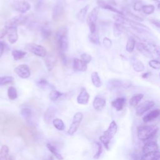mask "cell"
I'll return each mask as SVG.
<instances>
[{
	"instance_id": "cell-26",
	"label": "cell",
	"mask_w": 160,
	"mask_h": 160,
	"mask_svg": "<svg viewBox=\"0 0 160 160\" xmlns=\"http://www.w3.org/2000/svg\"><path fill=\"white\" fill-rule=\"evenodd\" d=\"M46 147L48 149V150L56 157V158L58 160H63L64 158L63 156L58 152V150L57 149V148L53 146L52 144H50V143H47L46 144Z\"/></svg>"
},
{
	"instance_id": "cell-28",
	"label": "cell",
	"mask_w": 160,
	"mask_h": 160,
	"mask_svg": "<svg viewBox=\"0 0 160 160\" xmlns=\"http://www.w3.org/2000/svg\"><path fill=\"white\" fill-rule=\"evenodd\" d=\"M36 85L41 89H54V86H52L46 79L44 78H41L39 79L36 82Z\"/></svg>"
},
{
	"instance_id": "cell-9",
	"label": "cell",
	"mask_w": 160,
	"mask_h": 160,
	"mask_svg": "<svg viewBox=\"0 0 160 160\" xmlns=\"http://www.w3.org/2000/svg\"><path fill=\"white\" fill-rule=\"evenodd\" d=\"M28 18L23 15H18L8 20L5 23V28L17 27L18 26L24 25L26 24Z\"/></svg>"
},
{
	"instance_id": "cell-3",
	"label": "cell",
	"mask_w": 160,
	"mask_h": 160,
	"mask_svg": "<svg viewBox=\"0 0 160 160\" xmlns=\"http://www.w3.org/2000/svg\"><path fill=\"white\" fill-rule=\"evenodd\" d=\"M118 131V125L114 121H111L106 131H105L102 135L99 137L100 141L103 144L105 148L108 150L109 142L114 138Z\"/></svg>"
},
{
	"instance_id": "cell-35",
	"label": "cell",
	"mask_w": 160,
	"mask_h": 160,
	"mask_svg": "<svg viewBox=\"0 0 160 160\" xmlns=\"http://www.w3.org/2000/svg\"><path fill=\"white\" fill-rule=\"evenodd\" d=\"M8 96L11 100H14L18 98V92L13 86H10L8 89Z\"/></svg>"
},
{
	"instance_id": "cell-46",
	"label": "cell",
	"mask_w": 160,
	"mask_h": 160,
	"mask_svg": "<svg viewBox=\"0 0 160 160\" xmlns=\"http://www.w3.org/2000/svg\"><path fill=\"white\" fill-rule=\"evenodd\" d=\"M102 42H103L104 46L106 49H109V48H111V46H112V41H111V40L109 38H107V37H105V38L103 39Z\"/></svg>"
},
{
	"instance_id": "cell-49",
	"label": "cell",
	"mask_w": 160,
	"mask_h": 160,
	"mask_svg": "<svg viewBox=\"0 0 160 160\" xmlns=\"http://www.w3.org/2000/svg\"><path fill=\"white\" fill-rule=\"evenodd\" d=\"M6 46H7V44L4 42L0 41V57L2 55L3 52L6 49Z\"/></svg>"
},
{
	"instance_id": "cell-15",
	"label": "cell",
	"mask_w": 160,
	"mask_h": 160,
	"mask_svg": "<svg viewBox=\"0 0 160 160\" xmlns=\"http://www.w3.org/2000/svg\"><path fill=\"white\" fill-rule=\"evenodd\" d=\"M97 4H98V6L99 8H102V9H108V10H109V11H112L114 12H116L118 14H119V15H121V16H124V13L122 11H121L119 9H118L117 8H114L111 4H108L107 2H104L102 0H98L97 1Z\"/></svg>"
},
{
	"instance_id": "cell-45",
	"label": "cell",
	"mask_w": 160,
	"mask_h": 160,
	"mask_svg": "<svg viewBox=\"0 0 160 160\" xmlns=\"http://www.w3.org/2000/svg\"><path fill=\"white\" fill-rule=\"evenodd\" d=\"M81 60L84 62L86 64H88L89 62H91V61L92 60V57L91 56H90L89 54H87V53H83L81 55Z\"/></svg>"
},
{
	"instance_id": "cell-54",
	"label": "cell",
	"mask_w": 160,
	"mask_h": 160,
	"mask_svg": "<svg viewBox=\"0 0 160 160\" xmlns=\"http://www.w3.org/2000/svg\"><path fill=\"white\" fill-rule=\"evenodd\" d=\"M152 1H155V2H157L158 4L159 3V0H152Z\"/></svg>"
},
{
	"instance_id": "cell-37",
	"label": "cell",
	"mask_w": 160,
	"mask_h": 160,
	"mask_svg": "<svg viewBox=\"0 0 160 160\" xmlns=\"http://www.w3.org/2000/svg\"><path fill=\"white\" fill-rule=\"evenodd\" d=\"M14 81V78L10 76H5L1 77L0 79V86H5L9 84L13 83Z\"/></svg>"
},
{
	"instance_id": "cell-14",
	"label": "cell",
	"mask_w": 160,
	"mask_h": 160,
	"mask_svg": "<svg viewBox=\"0 0 160 160\" xmlns=\"http://www.w3.org/2000/svg\"><path fill=\"white\" fill-rule=\"evenodd\" d=\"M137 49L144 56L148 58H152L154 57L152 52L150 49L146 44L143 42H138L136 45Z\"/></svg>"
},
{
	"instance_id": "cell-17",
	"label": "cell",
	"mask_w": 160,
	"mask_h": 160,
	"mask_svg": "<svg viewBox=\"0 0 160 160\" xmlns=\"http://www.w3.org/2000/svg\"><path fill=\"white\" fill-rule=\"evenodd\" d=\"M106 99L104 97L100 95L96 96L93 101L92 105L94 108L97 111L102 110L106 106Z\"/></svg>"
},
{
	"instance_id": "cell-30",
	"label": "cell",
	"mask_w": 160,
	"mask_h": 160,
	"mask_svg": "<svg viewBox=\"0 0 160 160\" xmlns=\"http://www.w3.org/2000/svg\"><path fill=\"white\" fill-rule=\"evenodd\" d=\"M91 81L93 85L96 88H99L102 86V82L97 72H93L91 74Z\"/></svg>"
},
{
	"instance_id": "cell-51",
	"label": "cell",
	"mask_w": 160,
	"mask_h": 160,
	"mask_svg": "<svg viewBox=\"0 0 160 160\" xmlns=\"http://www.w3.org/2000/svg\"><path fill=\"white\" fill-rule=\"evenodd\" d=\"M6 28H3L0 31V39L3 38L6 35Z\"/></svg>"
},
{
	"instance_id": "cell-53",
	"label": "cell",
	"mask_w": 160,
	"mask_h": 160,
	"mask_svg": "<svg viewBox=\"0 0 160 160\" xmlns=\"http://www.w3.org/2000/svg\"><path fill=\"white\" fill-rule=\"evenodd\" d=\"M49 160H54L53 157H52V156H50L49 158Z\"/></svg>"
},
{
	"instance_id": "cell-22",
	"label": "cell",
	"mask_w": 160,
	"mask_h": 160,
	"mask_svg": "<svg viewBox=\"0 0 160 160\" xmlns=\"http://www.w3.org/2000/svg\"><path fill=\"white\" fill-rule=\"evenodd\" d=\"M125 102H126V99L124 98L121 97V98H118L114 101H112L111 102V105L114 108L116 109V111H120L123 109Z\"/></svg>"
},
{
	"instance_id": "cell-33",
	"label": "cell",
	"mask_w": 160,
	"mask_h": 160,
	"mask_svg": "<svg viewBox=\"0 0 160 160\" xmlns=\"http://www.w3.org/2000/svg\"><path fill=\"white\" fill-rule=\"evenodd\" d=\"M135 45H136L135 39L132 37L129 38V39H128V41H127L126 46V51L129 52H132L134 51Z\"/></svg>"
},
{
	"instance_id": "cell-16",
	"label": "cell",
	"mask_w": 160,
	"mask_h": 160,
	"mask_svg": "<svg viewBox=\"0 0 160 160\" xmlns=\"http://www.w3.org/2000/svg\"><path fill=\"white\" fill-rule=\"evenodd\" d=\"M90 95L85 88H82L77 97V102L79 104L86 105L89 101Z\"/></svg>"
},
{
	"instance_id": "cell-8",
	"label": "cell",
	"mask_w": 160,
	"mask_h": 160,
	"mask_svg": "<svg viewBox=\"0 0 160 160\" xmlns=\"http://www.w3.org/2000/svg\"><path fill=\"white\" fill-rule=\"evenodd\" d=\"M65 11V6H64V0H58L56 4L54 5L52 12V18L54 21H57L64 14Z\"/></svg>"
},
{
	"instance_id": "cell-29",
	"label": "cell",
	"mask_w": 160,
	"mask_h": 160,
	"mask_svg": "<svg viewBox=\"0 0 160 160\" xmlns=\"http://www.w3.org/2000/svg\"><path fill=\"white\" fill-rule=\"evenodd\" d=\"M124 30V27L122 24L118 22H115L113 24V34L115 37L119 36L123 32Z\"/></svg>"
},
{
	"instance_id": "cell-31",
	"label": "cell",
	"mask_w": 160,
	"mask_h": 160,
	"mask_svg": "<svg viewBox=\"0 0 160 160\" xmlns=\"http://www.w3.org/2000/svg\"><path fill=\"white\" fill-rule=\"evenodd\" d=\"M52 122L54 127L59 131H63L65 129V124L64 122L59 118H54Z\"/></svg>"
},
{
	"instance_id": "cell-7",
	"label": "cell",
	"mask_w": 160,
	"mask_h": 160,
	"mask_svg": "<svg viewBox=\"0 0 160 160\" xmlns=\"http://www.w3.org/2000/svg\"><path fill=\"white\" fill-rule=\"evenodd\" d=\"M99 8L98 7L94 8L87 18V23L89 26L91 33H93L96 31V22L98 19V15Z\"/></svg>"
},
{
	"instance_id": "cell-23",
	"label": "cell",
	"mask_w": 160,
	"mask_h": 160,
	"mask_svg": "<svg viewBox=\"0 0 160 160\" xmlns=\"http://www.w3.org/2000/svg\"><path fill=\"white\" fill-rule=\"evenodd\" d=\"M56 113V110L52 107H49L44 115V120L47 124H49L54 119V117Z\"/></svg>"
},
{
	"instance_id": "cell-21",
	"label": "cell",
	"mask_w": 160,
	"mask_h": 160,
	"mask_svg": "<svg viewBox=\"0 0 160 160\" xmlns=\"http://www.w3.org/2000/svg\"><path fill=\"white\" fill-rule=\"evenodd\" d=\"M160 114V111L159 109H156L154 110H152L150 111L149 113L146 114L143 118L142 120L144 122H149L151 121H153L154 119L158 118Z\"/></svg>"
},
{
	"instance_id": "cell-4",
	"label": "cell",
	"mask_w": 160,
	"mask_h": 160,
	"mask_svg": "<svg viewBox=\"0 0 160 160\" xmlns=\"http://www.w3.org/2000/svg\"><path fill=\"white\" fill-rule=\"evenodd\" d=\"M131 86V81L127 79H111L107 82V88L111 91L128 89Z\"/></svg>"
},
{
	"instance_id": "cell-13",
	"label": "cell",
	"mask_w": 160,
	"mask_h": 160,
	"mask_svg": "<svg viewBox=\"0 0 160 160\" xmlns=\"http://www.w3.org/2000/svg\"><path fill=\"white\" fill-rule=\"evenodd\" d=\"M5 28L6 29V35L8 36V41L11 44L15 43L18 39L17 27H8Z\"/></svg>"
},
{
	"instance_id": "cell-48",
	"label": "cell",
	"mask_w": 160,
	"mask_h": 160,
	"mask_svg": "<svg viewBox=\"0 0 160 160\" xmlns=\"http://www.w3.org/2000/svg\"><path fill=\"white\" fill-rule=\"evenodd\" d=\"M142 6L143 5H142V3L141 1H136L134 4V9L136 11H139L142 9Z\"/></svg>"
},
{
	"instance_id": "cell-24",
	"label": "cell",
	"mask_w": 160,
	"mask_h": 160,
	"mask_svg": "<svg viewBox=\"0 0 160 160\" xmlns=\"http://www.w3.org/2000/svg\"><path fill=\"white\" fill-rule=\"evenodd\" d=\"M0 160H12L8 146L3 145L0 149Z\"/></svg>"
},
{
	"instance_id": "cell-36",
	"label": "cell",
	"mask_w": 160,
	"mask_h": 160,
	"mask_svg": "<svg viewBox=\"0 0 160 160\" xmlns=\"http://www.w3.org/2000/svg\"><path fill=\"white\" fill-rule=\"evenodd\" d=\"M64 94L56 90V89H52L49 94V99L52 101H55L56 100H58L59 98H61Z\"/></svg>"
},
{
	"instance_id": "cell-12",
	"label": "cell",
	"mask_w": 160,
	"mask_h": 160,
	"mask_svg": "<svg viewBox=\"0 0 160 160\" xmlns=\"http://www.w3.org/2000/svg\"><path fill=\"white\" fill-rule=\"evenodd\" d=\"M12 8L21 13H25L28 11L31 8V5L29 2L24 1H15L12 5Z\"/></svg>"
},
{
	"instance_id": "cell-2",
	"label": "cell",
	"mask_w": 160,
	"mask_h": 160,
	"mask_svg": "<svg viewBox=\"0 0 160 160\" xmlns=\"http://www.w3.org/2000/svg\"><path fill=\"white\" fill-rule=\"evenodd\" d=\"M158 131L156 125H147L139 126L138 128V137L139 139L145 141L154 136Z\"/></svg>"
},
{
	"instance_id": "cell-50",
	"label": "cell",
	"mask_w": 160,
	"mask_h": 160,
	"mask_svg": "<svg viewBox=\"0 0 160 160\" xmlns=\"http://www.w3.org/2000/svg\"><path fill=\"white\" fill-rule=\"evenodd\" d=\"M150 22H151L152 24H153L154 25H155L158 28H159V27H160V22H159V20L153 19H151V20H150Z\"/></svg>"
},
{
	"instance_id": "cell-55",
	"label": "cell",
	"mask_w": 160,
	"mask_h": 160,
	"mask_svg": "<svg viewBox=\"0 0 160 160\" xmlns=\"http://www.w3.org/2000/svg\"><path fill=\"white\" fill-rule=\"evenodd\" d=\"M0 79H1V77H0Z\"/></svg>"
},
{
	"instance_id": "cell-5",
	"label": "cell",
	"mask_w": 160,
	"mask_h": 160,
	"mask_svg": "<svg viewBox=\"0 0 160 160\" xmlns=\"http://www.w3.org/2000/svg\"><path fill=\"white\" fill-rule=\"evenodd\" d=\"M25 48L27 51L39 57H45L47 54V51L44 47L35 43H28L26 45Z\"/></svg>"
},
{
	"instance_id": "cell-41",
	"label": "cell",
	"mask_w": 160,
	"mask_h": 160,
	"mask_svg": "<svg viewBox=\"0 0 160 160\" xmlns=\"http://www.w3.org/2000/svg\"><path fill=\"white\" fill-rule=\"evenodd\" d=\"M142 9L143 12L145 14H151L154 12L155 8L152 4H147V5L142 6Z\"/></svg>"
},
{
	"instance_id": "cell-19",
	"label": "cell",
	"mask_w": 160,
	"mask_h": 160,
	"mask_svg": "<svg viewBox=\"0 0 160 160\" xmlns=\"http://www.w3.org/2000/svg\"><path fill=\"white\" fill-rule=\"evenodd\" d=\"M73 69L75 71H86L87 70V64L81 59L75 58L73 60Z\"/></svg>"
},
{
	"instance_id": "cell-38",
	"label": "cell",
	"mask_w": 160,
	"mask_h": 160,
	"mask_svg": "<svg viewBox=\"0 0 160 160\" xmlns=\"http://www.w3.org/2000/svg\"><path fill=\"white\" fill-rule=\"evenodd\" d=\"M89 41L94 44L99 45L100 44V40H99V36L98 32L96 31L93 33H91L89 34Z\"/></svg>"
},
{
	"instance_id": "cell-43",
	"label": "cell",
	"mask_w": 160,
	"mask_h": 160,
	"mask_svg": "<svg viewBox=\"0 0 160 160\" xmlns=\"http://www.w3.org/2000/svg\"><path fill=\"white\" fill-rule=\"evenodd\" d=\"M21 114H22V116H24L26 119H28L32 114V111L30 109L28 108H24L21 109Z\"/></svg>"
},
{
	"instance_id": "cell-44",
	"label": "cell",
	"mask_w": 160,
	"mask_h": 160,
	"mask_svg": "<svg viewBox=\"0 0 160 160\" xmlns=\"http://www.w3.org/2000/svg\"><path fill=\"white\" fill-rule=\"evenodd\" d=\"M149 65L150 67H151L152 68L155 69H159V67H160L159 62L156 59H151L149 62Z\"/></svg>"
},
{
	"instance_id": "cell-42",
	"label": "cell",
	"mask_w": 160,
	"mask_h": 160,
	"mask_svg": "<svg viewBox=\"0 0 160 160\" xmlns=\"http://www.w3.org/2000/svg\"><path fill=\"white\" fill-rule=\"evenodd\" d=\"M94 144H96V146L97 147V151L93 156V158L95 159H98L100 157V156L101 155V154L102 152V148L101 144L98 142H95Z\"/></svg>"
},
{
	"instance_id": "cell-10",
	"label": "cell",
	"mask_w": 160,
	"mask_h": 160,
	"mask_svg": "<svg viewBox=\"0 0 160 160\" xmlns=\"http://www.w3.org/2000/svg\"><path fill=\"white\" fill-rule=\"evenodd\" d=\"M154 106V101H150V100L146 101L137 106L136 109V114L137 116H140L142 115L145 112L151 109Z\"/></svg>"
},
{
	"instance_id": "cell-34",
	"label": "cell",
	"mask_w": 160,
	"mask_h": 160,
	"mask_svg": "<svg viewBox=\"0 0 160 160\" xmlns=\"http://www.w3.org/2000/svg\"><path fill=\"white\" fill-rule=\"evenodd\" d=\"M41 35L44 39H48L51 36V29L48 24H44L41 29Z\"/></svg>"
},
{
	"instance_id": "cell-32",
	"label": "cell",
	"mask_w": 160,
	"mask_h": 160,
	"mask_svg": "<svg viewBox=\"0 0 160 160\" xmlns=\"http://www.w3.org/2000/svg\"><path fill=\"white\" fill-rule=\"evenodd\" d=\"M26 54V52L21 50L15 49L12 51V56L15 61H18L22 59Z\"/></svg>"
},
{
	"instance_id": "cell-27",
	"label": "cell",
	"mask_w": 160,
	"mask_h": 160,
	"mask_svg": "<svg viewBox=\"0 0 160 160\" xmlns=\"http://www.w3.org/2000/svg\"><path fill=\"white\" fill-rule=\"evenodd\" d=\"M144 95L141 93L136 94L134 96H132V98L129 100V104L132 107H136L137 106L139 102L141 101V99L143 98Z\"/></svg>"
},
{
	"instance_id": "cell-11",
	"label": "cell",
	"mask_w": 160,
	"mask_h": 160,
	"mask_svg": "<svg viewBox=\"0 0 160 160\" xmlns=\"http://www.w3.org/2000/svg\"><path fill=\"white\" fill-rule=\"evenodd\" d=\"M14 71L18 76L22 79H27L31 75L30 69L29 66L24 64L18 65L14 69Z\"/></svg>"
},
{
	"instance_id": "cell-25",
	"label": "cell",
	"mask_w": 160,
	"mask_h": 160,
	"mask_svg": "<svg viewBox=\"0 0 160 160\" xmlns=\"http://www.w3.org/2000/svg\"><path fill=\"white\" fill-rule=\"evenodd\" d=\"M139 160H159V152L155 151L144 154Z\"/></svg>"
},
{
	"instance_id": "cell-18",
	"label": "cell",
	"mask_w": 160,
	"mask_h": 160,
	"mask_svg": "<svg viewBox=\"0 0 160 160\" xmlns=\"http://www.w3.org/2000/svg\"><path fill=\"white\" fill-rule=\"evenodd\" d=\"M159 151V146L156 142L150 141L147 142L142 147V152L144 154Z\"/></svg>"
},
{
	"instance_id": "cell-40",
	"label": "cell",
	"mask_w": 160,
	"mask_h": 160,
	"mask_svg": "<svg viewBox=\"0 0 160 160\" xmlns=\"http://www.w3.org/2000/svg\"><path fill=\"white\" fill-rule=\"evenodd\" d=\"M88 8H89V5H86V6H84L83 8H82L79 11V12L78 14V19L80 21L83 22L84 21V19H85V17H86V15Z\"/></svg>"
},
{
	"instance_id": "cell-47",
	"label": "cell",
	"mask_w": 160,
	"mask_h": 160,
	"mask_svg": "<svg viewBox=\"0 0 160 160\" xmlns=\"http://www.w3.org/2000/svg\"><path fill=\"white\" fill-rule=\"evenodd\" d=\"M126 14L130 16V18H133L134 19L138 21H140V22H142L143 21V19L139 17L138 16L134 14L133 12H132L131 11H126Z\"/></svg>"
},
{
	"instance_id": "cell-39",
	"label": "cell",
	"mask_w": 160,
	"mask_h": 160,
	"mask_svg": "<svg viewBox=\"0 0 160 160\" xmlns=\"http://www.w3.org/2000/svg\"><path fill=\"white\" fill-rule=\"evenodd\" d=\"M133 69L136 72H142L144 70V65L142 61L136 60L133 62Z\"/></svg>"
},
{
	"instance_id": "cell-20",
	"label": "cell",
	"mask_w": 160,
	"mask_h": 160,
	"mask_svg": "<svg viewBox=\"0 0 160 160\" xmlns=\"http://www.w3.org/2000/svg\"><path fill=\"white\" fill-rule=\"evenodd\" d=\"M57 58L54 55L49 54L48 56H47L45 59V64L47 68V69L49 71H51L55 66Z\"/></svg>"
},
{
	"instance_id": "cell-6",
	"label": "cell",
	"mask_w": 160,
	"mask_h": 160,
	"mask_svg": "<svg viewBox=\"0 0 160 160\" xmlns=\"http://www.w3.org/2000/svg\"><path fill=\"white\" fill-rule=\"evenodd\" d=\"M83 118V114L81 112H77L72 118V122L68 130V133L70 136H72L78 129L81 122Z\"/></svg>"
},
{
	"instance_id": "cell-52",
	"label": "cell",
	"mask_w": 160,
	"mask_h": 160,
	"mask_svg": "<svg viewBox=\"0 0 160 160\" xmlns=\"http://www.w3.org/2000/svg\"><path fill=\"white\" fill-rule=\"evenodd\" d=\"M149 75H150L149 72H147L143 73V74L141 75V77H142V78H144V79H145V78L146 79V78H149Z\"/></svg>"
},
{
	"instance_id": "cell-1",
	"label": "cell",
	"mask_w": 160,
	"mask_h": 160,
	"mask_svg": "<svg viewBox=\"0 0 160 160\" xmlns=\"http://www.w3.org/2000/svg\"><path fill=\"white\" fill-rule=\"evenodd\" d=\"M56 41L59 52L64 53L68 48V29L66 26L61 27L56 34Z\"/></svg>"
}]
</instances>
